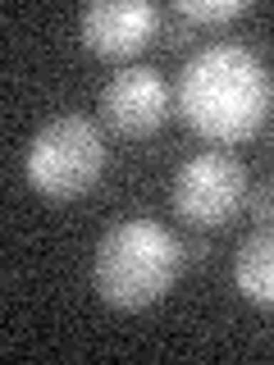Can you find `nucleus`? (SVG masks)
<instances>
[{"label": "nucleus", "mask_w": 274, "mask_h": 365, "mask_svg": "<svg viewBox=\"0 0 274 365\" xmlns=\"http://www.w3.org/2000/svg\"><path fill=\"white\" fill-rule=\"evenodd\" d=\"M247 210L256 224H274V182H265V187H256L247 197Z\"/></svg>", "instance_id": "1a4fd4ad"}, {"label": "nucleus", "mask_w": 274, "mask_h": 365, "mask_svg": "<svg viewBox=\"0 0 274 365\" xmlns=\"http://www.w3.org/2000/svg\"><path fill=\"white\" fill-rule=\"evenodd\" d=\"M174 110V91L156 64H123L101 91V119L119 137H151Z\"/></svg>", "instance_id": "39448f33"}, {"label": "nucleus", "mask_w": 274, "mask_h": 365, "mask_svg": "<svg viewBox=\"0 0 274 365\" xmlns=\"http://www.w3.org/2000/svg\"><path fill=\"white\" fill-rule=\"evenodd\" d=\"M270 68L243 41H210L188 55L174 106L192 133L210 142H247L270 114Z\"/></svg>", "instance_id": "f257e3e1"}, {"label": "nucleus", "mask_w": 274, "mask_h": 365, "mask_svg": "<svg viewBox=\"0 0 274 365\" xmlns=\"http://www.w3.org/2000/svg\"><path fill=\"white\" fill-rule=\"evenodd\" d=\"M183 269V237L146 215L110 224L91 251V288L114 311H142L160 302Z\"/></svg>", "instance_id": "f03ea898"}, {"label": "nucleus", "mask_w": 274, "mask_h": 365, "mask_svg": "<svg viewBox=\"0 0 274 365\" xmlns=\"http://www.w3.org/2000/svg\"><path fill=\"white\" fill-rule=\"evenodd\" d=\"M247 165L228 151H197L178 165L174 182H169V201H174L178 220L192 228H215L233 220L247 205Z\"/></svg>", "instance_id": "20e7f679"}, {"label": "nucleus", "mask_w": 274, "mask_h": 365, "mask_svg": "<svg viewBox=\"0 0 274 365\" xmlns=\"http://www.w3.org/2000/svg\"><path fill=\"white\" fill-rule=\"evenodd\" d=\"M160 5L151 0H91L78 14V28H83L87 51L96 55H133L142 51L146 41L160 32Z\"/></svg>", "instance_id": "423d86ee"}, {"label": "nucleus", "mask_w": 274, "mask_h": 365, "mask_svg": "<svg viewBox=\"0 0 274 365\" xmlns=\"http://www.w3.org/2000/svg\"><path fill=\"white\" fill-rule=\"evenodd\" d=\"M169 14H178L188 28H206V23H228L247 14V0H178Z\"/></svg>", "instance_id": "6e6552de"}, {"label": "nucleus", "mask_w": 274, "mask_h": 365, "mask_svg": "<svg viewBox=\"0 0 274 365\" xmlns=\"http://www.w3.org/2000/svg\"><path fill=\"white\" fill-rule=\"evenodd\" d=\"M106 169V137L87 114H55L32 133L23 151V174L51 201H73L96 187Z\"/></svg>", "instance_id": "7ed1b4c3"}, {"label": "nucleus", "mask_w": 274, "mask_h": 365, "mask_svg": "<svg viewBox=\"0 0 274 365\" xmlns=\"http://www.w3.org/2000/svg\"><path fill=\"white\" fill-rule=\"evenodd\" d=\"M233 283L251 306L274 311V224H260L251 237H243L233 256Z\"/></svg>", "instance_id": "0eeeda50"}, {"label": "nucleus", "mask_w": 274, "mask_h": 365, "mask_svg": "<svg viewBox=\"0 0 274 365\" xmlns=\"http://www.w3.org/2000/svg\"><path fill=\"white\" fill-rule=\"evenodd\" d=\"M206 256H210L206 237H183V265H206Z\"/></svg>", "instance_id": "9d476101"}]
</instances>
